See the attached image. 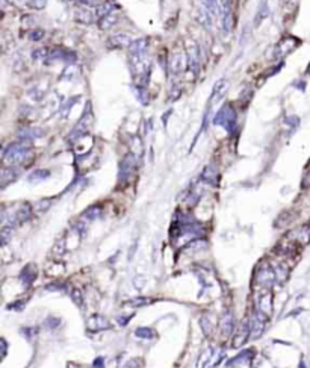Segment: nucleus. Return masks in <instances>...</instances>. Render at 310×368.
Masks as SVG:
<instances>
[{
	"instance_id": "f257e3e1",
	"label": "nucleus",
	"mask_w": 310,
	"mask_h": 368,
	"mask_svg": "<svg viewBox=\"0 0 310 368\" xmlns=\"http://www.w3.org/2000/svg\"><path fill=\"white\" fill-rule=\"evenodd\" d=\"M32 156V146L27 141L9 144L3 150V159L9 164H21Z\"/></svg>"
},
{
	"instance_id": "f03ea898",
	"label": "nucleus",
	"mask_w": 310,
	"mask_h": 368,
	"mask_svg": "<svg viewBox=\"0 0 310 368\" xmlns=\"http://www.w3.org/2000/svg\"><path fill=\"white\" fill-rule=\"evenodd\" d=\"M213 123L216 126L224 128L229 134L235 132V129H236V112H235L233 106L230 103L223 105V108L215 114Z\"/></svg>"
},
{
	"instance_id": "7ed1b4c3",
	"label": "nucleus",
	"mask_w": 310,
	"mask_h": 368,
	"mask_svg": "<svg viewBox=\"0 0 310 368\" xmlns=\"http://www.w3.org/2000/svg\"><path fill=\"white\" fill-rule=\"evenodd\" d=\"M92 125V112H91V108L88 105V109L83 112L82 118L79 120V123L74 126V129H71L70 135H68V141L73 143V141H77L80 137H83L86 134V131L91 128Z\"/></svg>"
},
{
	"instance_id": "20e7f679",
	"label": "nucleus",
	"mask_w": 310,
	"mask_h": 368,
	"mask_svg": "<svg viewBox=\"0 0 310 368\" xmlns=\"http://www.w3.org/2000/svg\"><path fill=\"white\" fill-rule=\"evenodd\" d=\"M300 44V40L292 37V35H288L285 38L280 40V43H278L275 46V50H274V58L278 61V59H283L285 56H288L297 46Z\"/></svg>"
},
{
	"instance_id": "39448f33",
	"label": "nucleus",
	"mask_w": 310,
	"mask_h": 368,
	"mask_svg": "<svg viewBox=\"0 0 310 368\" xmlns=\"http://www.w3.org/2000/svg\"><path fill=\"white\" fill-rule=\"evenodd\" d=\"M135 170V155L129 153V155L124 156V159L120 164V173H118V182L120 183H127L130 177L133 176Z\"/></svg>"
},
{
	"instance_id": "423d86ee",
	"label": "nucleus",
	"mask_w": 310,
	"mask_h": 368,
	"mask_svg": "<svg viewBox=\"0 0 310 368\" xmlns=\"http://www.w3.org/2000/svg\"><path fill=\"white\" fill-rule=\"evenodd\" d=\"M47 61H49V63H56V61H64V63H74V61H76V55L71 50L62 49V47H55V49L50 50Z\"/></svg>"
},
{
	"instance_id": "0eeeda50",
	"label": "nucleus",
	"mask_w": 310,
	"mask_h": 368,
	"mask_svg": "<svg viewBox=\"0 0 310 368\" xmlns=\"http://www.w3.org/2000/svg\"><path fill=\"white\" fill-rule=\"evenodd\" d=\"M188 67L192 72V74H198L200 70V50L197 44H192L188 47Z\"/></svg>"
},
{
	"instance_id": "6e6552de",
	"label": "nucleus",
	"mask_w": 310,
	"mask_h": 368,
	"mask_svg": "<svg viewBox=\"0 0 310 368\" xmlns=\"http://www.w3.org/2000/svg\"><path fill=\"white\" fill-rule=\"evenodd\" d=\"M227 86H229L227 79H221V80L216 82L215 86H213V91H212V97H210L209 105H213V103H216L218 100H221V97L224 96V93L227 91Z\"/></svg>"
},
{
	"instance_id": "1a4fd4ad",
	"label": "nucleus",
	"mask_w": 310,
	"mask_h": 368,
	"mask_svg": "<svg viewBox=\"0 0 310 368\" xmlns=\"http://www.w3.org/2000/svg\"><path fill=\"white\" fill-rule=\"evenodd\" d=\"M118 9V5L114 2V0H108V2H105V3H100L99 6H97V9H96V17H97V20H100V18H103V17H108V15H112L114 14V11H117Z\"/></svg>"
},
{
	"instance_id": "9d476101",
	"label": "nucleus",
	"mask_w": 310,
	"mask_h": 368,
	"mask_svg": "<svg viewBox=\"0 0 310 368\" xmlns=\"http://www.w3.org/2000/svg\"><path fill=\"white\" fill-rule=\"evenodd\" d=\"M43 135H44L43 129H38V128H24L18 134L20 140L21 141H27V143H30V141L35 140V138H41Z\"/></svg>"
},
{
	"instance_id": "9b49d317",
	"label": "nucleus",
	"mask_w": 310,
	"mask_h": 368,
	"mask_svg": "<svg viewBox=\"0 0 310 368\" xmlns=\"http://www.w3.org/2000/svg\"><path fill=\"white\" fill-rule=\"evenodd\" d=\"M147 46H148V40H145V38H138V40L132 41V44L129 46V53H130V56L145 55Z\"/></svg>"
},
{
	"instance_id": "f8f14e48",
	"label": "nucleus",
	"mask_w": 310,
	"mask_h": 368,
	"mask_svg": "<svg viewBox=\"0 0 310 368\" xmlns=\"http://www.w3.org/2000/svg\"><path fill=\"white\" fill-rule=\"evenodd\" d=\"M109 44L112 47H129L132 44V38L127 34H115L111 37Z\"/></svg>"
},
{
	"instance_id": "ddd939ff",
	"label": "nucleus",
	"mask_w": 310,
	"mask_h": 368,
	"mask_svg": "<svg viewBox=\"0 0 310 368\" xmlns=\"http://www.w3.org/2000/svg\"><path fill=\"white\" fill-rule=\"evenodd\" d=\"M96 18H97L96 14H92V12H91L89 9H86V8L77 9V12H76V20H77L79 23H83V24H91Z\"/></svg>"
},
{
	"instance_id": "4468645a",
	"label": "nucleus",
	"mask_w": 310,
	"mask_h": 368,
	"mask_svg": "<svg viewBox=\"0 0 310 368\" xmlns=\"http://www.w3.org/2000/svg\"><path fill=\"white\" fill-rule=\"evenodd\" d=\"M17 176H18V171L15 170V168H12V167H5L3 170H2V187L5 188L8 183H11V182H14L15 179H17Z\"/></svg>"
},
{
	"instance_id": "2eb2a0df",
	"label": "nucleus",
	"mask_w": 310,
	"mask_h": 368,
	"mask_svg": "<svg viewBox=\"0 0 310 368\" xmlns=\"http://www.w3.org/2000/svg\"><path fill=\"white\" fill-rule=\"evenodd\" d=\"M201 176H203V180L204 182L210 183V185H216V180H218V173H216V170L212 165L206 167L203 170V174Z\"/></svg>"
},
{
	"instance_id": "dca6fc26",
	"label": "nucleus",
	"mask_w": 310,
	"mask_h": 368,
	"mask_svg": "<svg viewBox=\"0 0 310 368\" xmlns=\"http://www.w3.org/2000/svg\"><path fill=\"white\" fill-rule=\"evenodd\" d=\"M182 53H174L173 56H171V59H170V70L174 73V74H177V73H180L182 70H183V64H182Z\"/></svg>"
},
{
	"instance_id": "f3484780",
	"label": "nucleus",
	"mask_w": 310,
	"mask_h": 368,
	"mask_svg": "<svg viewBox=\"0 0 310 368\" xmlns=\"http://www.w3.org/2000/svg\"><path fill=\"white\" fill-rule=\"evenodd\" d=\"M204 6H206V9L210 11V14H213V15H220V14H223V12H221V6H220V3H218V0H204Z\"/></svg>"
},
{
	"instance_id": "a211bd4d",
	"label": "nucleus",
	"mask_w": 310,
	"mask_h": 368,
	"mask_svg": "<svg viewBox=\"0 0 310 368\" xmlns=\"http://www.w3.org/2000/svg\"><path fill=\"white\" fill-rule=\"evenodd\" d=\"M49 176H50L49 170H37L29 176V180L30 182H41V180H46Z\"/></svg>"
},
{
	"instance_id": "6ab92c4d",
	"label": "nucleus",
	"mask_w": 310,
	"mask_h": 368,
	"mask_svg": "<svg viewBox=\"0 0 310 368\" xmlns=\"http://www.w3.org/2000/svg\"><path fill=\"white\" fill-rule=\"evenodd\" d=\"M100 212H102L100 206L94 205V206H91V208H88V209L85 211V214H83V219L94 220V219H97V217L100 216Z\"/></svg>"
},
{
	"instance_id": "aec40b11",
	"label": "nucleus",
	"mask_w": 310,
	"mask_h": 368,
	"mask_svg": "<svg viewBox=\"0 0 310 368\" xmlns=\"http://www.w3.org/2000/svg\"><path fill=\"white\" fill-rule=\"evenodd\" d=\"M115 23H117V18H115L114 14H112V15H108V17H103V18L99 20L100 29H109V27H112Z\"/></svg>"
},
{
	"instance_id": "412c9836",
	"label": "nucleus",
	"mask_w": 310,
	"mask_h": 368,
	"mask_svg": "<svg viewBox=\"0 0 310 368\" xmlns=\"http://www.w3.org/2000/svg\"><path fill=\"white\" fill-rule=\"evenodd\" d=\"M49 50L47 49H37V50H34L32 52V58L35 59V61H41V59H47L49 58Z\"/></svg>"
},
{
	"instance_id": "4be33fe9",
	"label": "nucleus",
	"mask_w": 310,
	"mask_h": 368,
	"mask_svg": "<svg viewBox=\"0 0 310 368\" xmlns=\"http://www.w3.org/2000/svg\"><path fill=\"white\" fill-rule=\"evenodd\" d=\"M43 38H44V32H43V30H40V29L30 30V32H29V40H32V41H40V40H43Z\"/></svg>"
},
{
	"instance_id": "5701e85b",
	"label": "nucleus",
	"mask_w": 310,
	"mask_h": 368,
	"mask_svg": "<svg viewBox=\"0 0 310 368\" xmlns=\"http://www.w3.org/2000/svg\"><path fill=\"white\" fill-rule=\"evenodd\" d=\"M47 3V0H30V6L35 8V9H41L44 8Z\"/></svg>"
},
{
	"instance_id": "b1692460",
	"label": "nucleus",
	"mask_w": 310,
	"mask_h": 368,
	"mask_svg": "<svg viewBox=\"0 0 310 368\" xmlns=\"http://www.w3.org/2000/svg\"><path fill=\"white\" fill-rule=\"evenodd\" d=\"M268 17V6L266 5H263L260 9H259V15H257V24L263 20V18H266Z\"/></svg>"
},
{
	"instance_id": "393cba45",
	"label": "nucleus",
	"mask_w": 310,
	"mask_h": 368,
	"mask_svg": "<svg viewBox=\"0 0 310 368\" xmlns=\"http://www.w3.org/2000/svg\"><path fill=\"white\" fill-rule=\"evenodd\" d=\"M136 333H138V336H147V338H151V330H148V329H138L136 330Z\"/></svg>"
},
{
	"instance_id": "a878e982",
	"label": "nucleus",
	"mask_w": 310,
	"mask_h": 368,
	"mask_svg": "<svg viewBox=\"0 0 310 368\" xmlns=\"http://www.w3.org/2000/svg\"><path fill=\"white\" fill-rule=\"evenodd\" d=\"M74 2H79L82 5H96V0H74Z\"/></svg>"
},
{
	"instance_id": "bb28decb",
	"label": "nucleus",
	"mask_w": 310,
	"mask_h": 368,
	"mask_svg": "<svg viewBox=\"0 0 310 368\" xmlns=\"http://www.w3.org/2000/svg\"><path fill=\"white\" fill-rule=\"evenodd\" d=\"M310 185V173L306 176V179H304V187H309Z\"/></svg>"
},
{
	"instance_id": "cd10ccee",
	"label": "nucleus",
	"mask_w": 310,
	"mask_h": 368,
	"mask_svg": "<svg viewBox=\"0 0 310 368\" xmlns=\"http://www.w3.org/2000/svg\"><path fill=\"white\" fill-rule=\"evenodd\" d=\"M307 74H310V63H309V66H307Z\"/></svg>"
}]
</instances>
